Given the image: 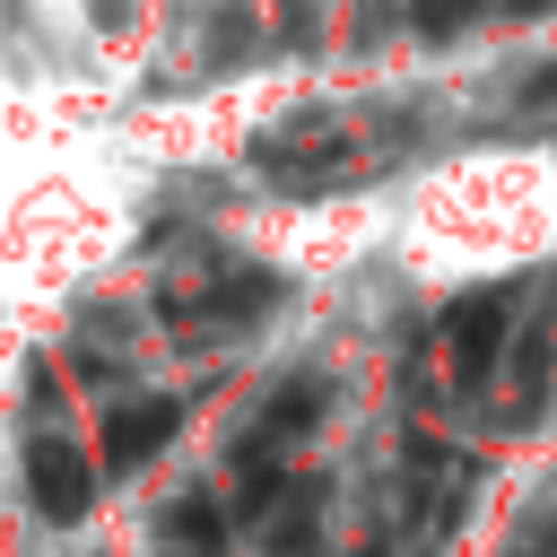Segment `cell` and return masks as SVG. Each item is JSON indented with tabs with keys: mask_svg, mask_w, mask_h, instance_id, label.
<instances>
[{
	"mask_svg": "<svg viewBox=\"0 0 557 557\" xmlns=\"http://www.w3.org/2000/svg\"><path fill=\"white\" fill-rule=\"evenodd\" d=\"M26 496H35V513H44V522H78V513H87V496H96L87 453H78V444H61V435L26 444Z\"/></svg>",
	"mask_w": 557,
	"mask_h": 557,
	"instance_id": "1",
	"label": "cell"
},
{
	"mask_svg": "<svg viewBox=\"0 0 557 557\" xmlns=\"http://www.w3.org/2000/svg\"><path fill=\"white\" fill-rule=\"evenodd\" d=\"M174 426H183L174 400H131V409H113V426H104V461H113V470H139V461H157V453L174 444Z\"/></svg>",
	"mask_w": 557,
	"mask_h": 557,
	"instance_id": "2",
	"label": "cell"
},
{
	"mask_svg": "<svg viewBox=\"0 0 557 557\" xmlns=\"http://www.w3.org/2000/svg\"><path fill=\"white\" fill-rule=\"evenodd\" d=\"M496 331H505V296H470V305L453 313V331H444V348H453V374H487V357H496Z\"/></svg>",
	"mask_w": 557,
	"mask_h": 557,
	"instance_id": "3",
	"label": "cell"
}]
</instances>
